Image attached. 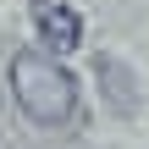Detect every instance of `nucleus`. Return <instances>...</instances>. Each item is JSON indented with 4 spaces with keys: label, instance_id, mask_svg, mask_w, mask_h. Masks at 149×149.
<instances>
[{
    "label": "nucleus",
    "instance_id": "f03ea898",
    "mask_svg": "<svg viewBox=\"0 0 149 149\" xmlns=\"http://www.w3.org/2000/svg\"><path fill=\"white\" fill-rule=\"evenodd\" d=\"M33 28H39V39L55 55H66V50L83 44V22H77V11L66 0H33Z\"/></svg>",
    "mask_w": 149,
    "mask_h": 149
},
{
    "label": "nucleus",
    "instance_id": "f257e3e1",
    "mask_svg": "<svg viewBox=\"0 0 149 149\" xmlns=\"http://www.w3.org/2000/svg\"><path fill=\"white\" fill-rule=\"evenodd\" d=\"M11 100L33 127H66L77 116V77L44 50H17L11 55Z\"/></svg>",
    "mask_w": 149,
    "mask_h": 149
},
{
    "label": "nucleus",
    "instance_id": "7ed1b4c3",
    "mask_svg": "<svg viewBox=\"0 0 149 149\" xmlns=\"http://www.w3.org/2000/svg\"><path fill=\"white\" fill-rule=\"evenodd\" d=\"M94 72H100V83H105V94H111V105H116V116H138V77L116 61V55H100L94 61Z\"/></svg>",
    "mask_w": 149,
    "mask_h": 149
}]
</instances>
